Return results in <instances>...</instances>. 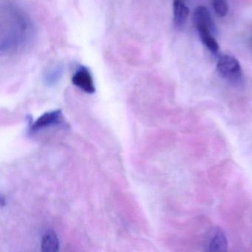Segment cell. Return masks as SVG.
Here are the masks:
<instances>
[{"label":"cell","mask_w":252,"mask_h":252,"mask_svg":"<svg viewBox=\"0 0 252 252\" xmlns=\"http://www.w3.org/2000/svg\"><path fill=\"white\" fill-rule=\"evenodd\" d=\"M63 73H64V68L63 66H54L45 72L44 75V82L48 86H54L61 80Z\"/></svg>","instance_id":"9c48e42d"},{"label":"cell","mask_w":252,"mask_h":252,"mask_svg":"<svg viewBox=\"0 0 252 252\" xmlns=\"http://www.w3.org/2000/svg\"><path fill=\"white\" fill-rule=\"evenodd\" d=\"M197 32H198L199 36H200V39H201L203 45H205V46L212 54H218V51H219L220 47L216 39L214 37V33L211 31L206 30V29L199 30Z\"/></svg>","instance_id":"30bf717a"},{"label":"cell","mask_w":252,"mask_h":252,"mask_svg":"<svg viewBox=\"0 0 252 252\" xmlns=\"http://www.w3.org/2000/svg\"><path fill=\"white\" fill-rule=\"evenodd\" d=\"M60 249V240L55 231L48 230L42 238V250L45 252H55Z\"/></svg>","instance_id":"ba28073f"},{"label":"cell","mask_w":252,"mask_h":252,"mask_svg":"<svg viewBox=\"0 0 252 252\" xmlns=\"http://www.w3.org/2000/svg\"><path fill=\"white\" fill-rule=\"evenodd\" d=\"M189 14V9L186 5L184 0H174V24L177 28H181L185 24Z\"/></svg>","instance_id":"52a82bcc"},{"label":"cell","mask_w":252,"mask_h":252,"mask_svg":"<svg viewBox=\"0 0 252 252\" xmlns=\"http://www.w3.org/2000/svg\"><path fill=\"white\" fill-rule=\"evenodd\" d=\"M217 70L221 77L231 82H237L243 76L241 66L235 57L221 56L217 63Z\"/></svg>","instance_id":"7a4b0ae2"},{"label":"cell","mask_w":252,"mask_h":252,"mask_svg":"<svg viewBox=\"0 0 252 252\" xmlns=\"http://www.w3.org/2000/svg\"><path fill=\"white\" fill-rule=\"evenodd\" d=\"M64 122L61 110L48 112L41 116L30 127L31 132H37L45 128L61 125Z\"/></svg>","instance_id":"277c9868"},{"label":"cell","mask_w":252,"mask_h":252,"mask_svg":"<svg viewBox=\"0 0 252 252\" xmlns=\"http://www.w3.org/2000/svg\"><path fill=\"white\" fill-rule=\"evenodd\" d=\"M72 82L75 86L88 94L95 92V85L91 72L88 67L80 65L72 77Z\"/></svg>","instance_id":"3957f363"},{"label":"cell","mask_w":252,"mask_h":252,"mask_svg":"<svg viewBox=\"0 0 252 252\" xmlns=\"http://www.w3.org/2000/svg\"><path fill=\"white\" fill-rule=\"evenodd\" d=\"M207 247V250L209 252H226L228 249V240L222 229L215 228L212 231Z\"/></svg>","instance_id":"8992f818"},{"label":"cell","mask_w":252,"mask_h":252,"mask_svg":"<svg viewBox=\"0 0 252 252\" xmlns=\"http://www.w3.org/2000/svg\"><path fill=\"white\" fill-rule=\"evenodd\" d=\"M212 5L218 17H224L228 14V5L226 0H212Z\"/></svg>","instance_id":"8fae6325"},{"label":"cell","mask_w":252,"mask_h":252,"mask_svg":"<svg viewBox=\"0 0 252 252\" xmlns=\"http://www.w3.org/2000/svg\"><path fill=\"white\" fill-rule=\"evenodd\" d=\"M5 26L2 24L0 40L1 53L23 49L33 36V27L26 14L16 8L8 10Z\"/></svg>","instance_id":"6da1fadb"},{"label":"cell","mask_w":252,"mask_h":252,"mask_svg":"<svg viewBox=\"0 0 252 252\" xmlns=\"http://www.w3.org/2000/svg\"><path fill=\"white\" fill-rule=\"evenodd\" d=\"M193 21L197 31L206 29L211 31L213 33H215L216 28L215 23L209 10L206 7L200 5L196 8L193 15Z\"/></svg>","instance_id":"5b68a950"}]
</instances>
